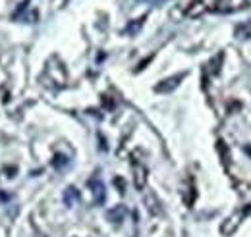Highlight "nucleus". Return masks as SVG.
<instances>
[{"label": "nucleus", "instance_id": "nucleus-9", "mask_svg": "<svg viewBox=\"0 0 251 237\" xmlns=\"http://www.w3.org/2000/svg\"><path fill=\"white\" fill-rule=\"evenodd\" d=\"M52 164H54V168H62V166L68 164V160H66L64 156H56V158L52 160Z\"/></svg>", "mask_w": 251, "mask_h": 237}, {"label": "nucleus", "instance_id": "nucleus-1", "mask_svg": "<svg viewBox=\"0 0 251 237\" xmlns=\"http://www.w3.org/2000/svg\"><path fill=\"white\" fill-rule=\"evenodd\" d=\"M184 77H186V73H178V75H172L168 79H162L157 87H155V91L157 93H170V91H174L184 81Z\"/></svg>", "mask_w": 251, "mask_h": 237}, {"label": "nucleus", "instance_id": "nucleus-7", "mask_svg": "<svg viewBox=\"0 0 251 237\" xmlns=\"http://www.w3.org/2000/svg\"><path fill=\"white\" fill-rule=\"evenodd\" d=\"M236 37H238V39H250L251 37V20L250 22H244L242 25H238Z\"/></svg>", "mask_w": 251, "mask_h": 237}, {"label": "nucleus", "instance_id": "nucleus-10", "mask_svg": "<svg viewBox=\"0 0 251 237\" xmlns=\"http://www.w3.org/2000/svg\"><path fill=\"white\" fill-rule=\"evenodd\" d=\"M141 24H143V18H141V20H137V24L129 25V27H127V33H133V31H137L139 27H141Z\"/></svg>", "mask_w": 251, "mask_h": 237}, {"label": "nucleus", "instance_id": "nucleus-4", "mask_svg": "<svg viewBox=\"0 0 251 237\" xmlns=\"http://www.w3.org/2000/svg\"><path fill=\"white\" fill-rule=\"evenodd\" d=\"M145 203H147V208H149L151 214H160V201L157 199L155 193H149L145 197Z\"/></svg>", "mask_w": 251, "mask_h": 237}, {"label": "nucleus", "instance_id": "nucleus-12", "mask_svg": "<svg viewBox=\"0 0 251 237\" xmlns=\"http://www.w3.org/2000/svg\"><path fill=\"white\" fill-rule=\"evenodd\" d=\"M246 152H248V154L251 156V147H246Z\"/></svg>", "mask_w": 251, "mask_h": 237}, {"label": "nucleus", "instance_id": "nucleus-11", "mask_svg": "<svg viewBox=\"0 0 251 237\" xmlns=\"http://www.w3.org/2000/svg\"><path fill=\"white\" fill-rule=\"evenodd\" d=\"M114 183H116V187H118V189H120V193H124V189H126V183H124V179L116 178V179H114Z\"/></svg>", "mask_w": 251, "mask_h": 237}, {"label": "nucleus", "instance_id": "nucleus-3", "mask_svg": "<svg viewBox=\"0 0 251 237\" xmlns=\"http://www.w3.org/2000/svg\"><path fill=\"white\" fill-rule=\"evenodd\" d=\"M87 185H89V189L93 191L95 203L102 205V203H104V199H106V193H104V185H102V181H100L99 178H93Z\"/></svg>", "mask_w": 251, "mask_h": 237}, {"label": "nucleus", "instance_id": "nucleus-8", "mask_svg": "<svg viewBox=\"0 0 251 237\" xmlns=\"http://www.w3.org/2000/svg\"><path fill=\"white\" fill-rule=\"evenodd\" d=\"M191 6H193V8H189V10H188V16H191V18H197V16H201V14H203V12L207 10V6H205V4L201 2V0L193 2Z\"/></svg>", "mask_w": 251, "mask_h": 237}, {"label": "nucleus", "instance_id": "nucleus-5", "mask_svg": "<svg viewBox=\"0 0 251 237\" xmlns=\"http://www.w3.org/2000/svg\"><path fill=\"white\" fill-rule=\"evenodd\" d=\"M126 218V208L124 207H116L114 210H108V220L114 222V224H122Z\"/></svg>", "mask_w": 251, "mask_h": 237}, {"label": "nucleus", "instance_id": "nucleus-2", "mask_svg": "<svg viewBox=\"0 0 251 237\" xmlns=\"http://www.w3.org/2000/svg\"><path fill=\"white\" fill-rule=\"evenodd\" d=\"M145 183H147V168L141 166V164H135L133 166V185H135V189L143 191Z\"/></svg>", "mask_w": 251, "mask_h": 237}, {"label": "nucleus", "instance_id": "nucleus-6", "mask_svg": "<svg viewBox=\"0 0 251 237\" xmlns=\"http://www.w3.org/2000/svg\"><path fill=\"white\" fill-rule=\"evenodd\" d=\"M64 201H66L68 207H74V203L79 201V193H77V189H75V187H68L66 193H64Z\"/></svg>", "mask_w": 251, "mask_h": 237}]
</instances>
